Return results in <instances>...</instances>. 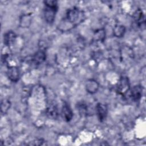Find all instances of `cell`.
Returning <instances> with one entry per match:
<instances>
[{
	"label": "cell",
	"instance_id": "obj_14",
	"mask_svg": "<svg viewBox=\"0 0 146 146\" xmlns=\"http://www.w3.org/2000/svg\"><path fill=\"white\" fill-rule=\"evenodd\" d=\"M105 37V32L103 30H99L95 33V38L99 40H103Z\"/></svg>",
	"mask_w": 146,
	"mask_h": 146
},
{
	"label": "cell",
	"instance_id": "obj_4",
	"mask_svg": "<svg viewBox=\"0 0 146 146\" xmlns=\"http://www.w3.org/2000/svg\"><path fill=\"white\" fill-rule=\"evenodd\" d=\"M96 111L99 120L100 121H104L107 115V107L106 105L102 103H98L96 106Z\"/></svg>",
	"mask_w": 146,
	"mask_h": 146
},
{
	"label": "cell",
	"instance_id": "obj_1",
	"mask_svg": "<svg viewBox=\"0 0 146 146\" xmlns=\"http://www.w3.org/2000/svg\"><path fill=\"white\" fill-rule=\"evenodd\" d=\"M83 18L84 14L82 11L76 7H72V9H68L67 11L63 23H68L72 27L80 23Z\"/></svg>",
	"mask_w": 146,
	"mask_h": 146
},
{
	"label": "cell",
	"instance_id": "obj_5",
	"mask_svg": "<svg viewBox=\"0 0 146 146\" xmlns=\"http://www.w3.org/2000/svg\"><path fill=\"white\" fill-rule=\"evenodd\" d=\"M142 87L141 86H135L131 90L129 96L133 101H137L140 99L142 95Z\"/></svg>",
	"mask_w": 146,
	"mask_h": 146
},
{
	"label": "cell",
	"instance_id": "obj_6",
	"mask_svg": "<svg viewBox=\"0 0 146 146\" xmlns=\"http://www.w3.org/2000/svg\"><path fill=\"white\" fill-rule=\"evenodd\" d=\"M62 114L63 119L66 121H69L71 120L73 116V112L70 107V106L67 104H63L62 108Z\"/></svg>",
	"mask_w": 146,
	"mask_h": 146
},
{
	"label": "cell",
	"instance_id": "obj_7",
	"mask_svg": "<svg viewBox=\"0 0 146 146\" xmlns=\"http://www.w3.org/2000/svg\"><path fill=\"white\" fill-rule=\"evenodd\" d=\"M133 18L136 24L139 26H142L145 23V18L142 10L140 9L135 11L133 15Z\"/></svg>",
	"mask_w": 146,
	"mask_h": 146
},
{
	"label": "cell",
	"instance_id": "obj_3",
	"mask_svg": "<svg viewBox=\"0 0 146 146\" xmlns=\"http://www.w3.org/2000/svg\"><path fill=\"white\" fill-rule=\"evenodd\" d=\"M129 90V83L128 78L125 76L121 77L117 85L116 91L121 95L124 96Z\"/></svg>",
	"mask_w": 146,
	"mask_h": 146
},
{
	"label": "cell",
	"instance_id": "obj_11",
	"mask_svg": "<svg viewBox=\"0 0 146 146\" xmlns=\"http://www.w3.org/2000/svg\"><path fill=\"white\" fill-rule=\"evenodd\" d=\"M16 35L13 31H8L4 35V43L7 45H10L15 40Z\"/></svg>",
	"mask_w": 146,
	"mask_h": 146
},
{
	"label": "cell",
	"instance_id": "obj_15",
	"mask_svg": "<svg viewBox=\"0 0 146 146\" xmlns=\"http://www.w3.org/2000/svg\"><path fill=\"white\" fill-rule=\"evenodd\" d=\"M78 109L80 114L86 115L87 112V106L83 103L78 104Z\"/></svg>",
	"mask_w": 146,
	"mask_h": 146
},
{
	"label": "cell",
	"instance_id": "obj_12",
	"mask_svg": "<svg viewBox=\"0 0 146 146\" xmlns=\"http://www.w3.org/2000/svg\"><path fill=\"white\" fill-rule=\"evenodd\" d=\"M125 32V27L123 26L117 25L115 26L113 34L117 37H121L123 36Z\"/></svg>",
	"mask_w": 146,
	"mask_h": 146
},
{
	"label": "cell",
	"instance_id": "obj_2",
	"mask_svg": "<svg viewBox=\"0 0 146 146\" xmlns=\"http://www.w3.org/2000/svg\"><path fill=\"white\" fill-rule=\"evenodd\" d=\"M44 15L46 21L52 23L55 17L56 13L58 10V3L56 1H46L44 2Z\"/></svg>",
	"mask_w": 146,
	"mask_h": 146
},
{
	"label": "cell",
	"instance_id": "obj_10",
	"mask_svg": "<svg viewBox=\"0 0 146 146\" xmlns=\"http://www.w3.org/2000/svg\"><path fill=\"white\" fill-rule=\"evenodd\" d=\"M46 59L45 52L43 50H39L32 57L33 62L35 64H40L42 63Z\"/></svg>",
	"mask_w": 146,
	"mask_h": 146
},
{
	"label": "cell",
	"instance_id": "obj_8",
	"mask_svg": "<svg viewBox=\"0 0 146 146\" xmlns=\"http://www.w3.org/2000/svg\"><path fill=\"white\" fill-rule=\"evenodd\" d=\"M7 75L13 82H17L19 79V70L17 67H11L8 68Z\"/></svg>",
	"mask_w": 146,
	"mask_h": 146
},
{
	"label": "cell",
	"instance_id": "obj_9",
	"mask_svg": "<svg viewBox=\"0 0 146 146\" xmlns=\"http://www.w3.org/2000/svg\"><path fill=\"white\" fill-rule=\"evenodd\" d=\"M86 87L87 92L91 94H94L98 90L99 84L96 81L93 79H90V80H88L86 83Z\"/></svg>",
	"mask_w": 146,
	"mask_h": 146
},
{
	"label": "cell",
	"instance_id": "obj_13",
	"mask_svg": "<svg viewBox=\"0 0 146 146\" xmlns=\"http://www.w3.org/2000/svg\"><path fill=\"white\" fill-rule=\"evenodd\" d=\"M10 107V103L8 100H3L1 102V112L2 113H6Z\"/></svg>",
	"mask_w": 146,
	"mask_h": 146
}]
</instances>
